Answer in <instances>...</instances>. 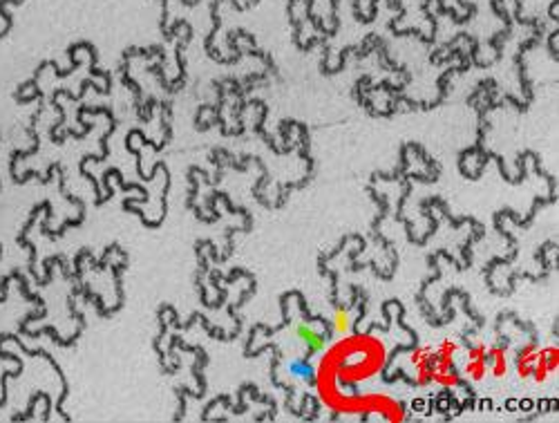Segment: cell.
Masks as SVG:
<instances>
[{
	"instance_id": "6da1fadb",
	"label": "cell",
	"mask_w": 559,
	"mask_h": 423,
	"mask_svg": "<svg viewBox=\"0 0 559 423\" xmlns=\"http://www.w3.org/2000/svg\"><path fill=\"white\" fill-rule=\"evenodd\" d=\"M298 336H300L302 341L307 343L309 347H311V350H322L324 336L316 329V327H311V325H300V327H298Z\"/></svg>"
},
{
	"instance_id": "7a4b0ae2",
	"label": "cell",
	"mask_w": 559,
	"mask_h": 423,
	"mask_svg": "<svg viewBox=\"0 0 559 423\" xmlns=\"http://www.w3.org/2000/svg\"><path fill=\"white\" fill-rule=\"evenodd\" d=\"M347 327H349V320H347V313H344V311H340V313H338V316H336V329H340V331H344V329H347Z\"/></svg>"
}]
</instances>
